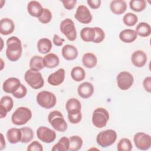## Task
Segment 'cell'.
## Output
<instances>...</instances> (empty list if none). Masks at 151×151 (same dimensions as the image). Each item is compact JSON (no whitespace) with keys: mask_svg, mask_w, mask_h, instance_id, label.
<instances>
[{"mask_svg":"<svg viewBox=\"0 0 151 151\" xmlns=\"http://www.w3.org/2000/svg\"><path fill=\"white\" fill-rule=\"evenodd\" d=\"M1 51H2V48H3V44H4V42H3V40H2V38L1 37Z\"/></svg>","mask_w":151,"mask_h":151,"instance_id":"cell-50","label":"cell"},{"mask_svg":"<svg viewBox=\"0 0 151 151\" xmlns=\"http://www.w3.org/2000/svg\"><path fill=\"white\" fill-rule=\"evenodd\" d=\"M52 14L47 8H44V11L41 15L38 18V21L44 24L49 23L52 19Z\"/></svg>","mask_w":151,"mask_h":151,"instance_id":"cell-38","label":"cell"},{"mask_svg":"<svg viewBox=\"0 0 151 151\" xmlns=\"http://www.w3.org/2000/svg\"><path fill=\"white\" fill-rule=\"evenodd\" d=\"M65 109L68 114H74L81 113V103L76 98H70L66 102Z\"/></svg>","mask_w":151,"mask_h":151,"instance_id":"cell-20","label":"cell"},{"mask_svg":"<svg viewBox=\"0 0 151 151\" xmlns=\"http://www.w3.org/2000/svg\"><path fill=\"white\" fill-rule=\"evenodd\" d=\"M6 143H5V140L4 139V135L2 133H1V150H3L4 148H5Z\"/></svg>","mask_w":151,"mask_h":151,"instance_id":"cell-47","label":"cell"},{"mask_svg":"<svg viewBox=\"0 0 151 151\" xmlns=\"http://www.w3.org/2000/svg\"><path fill=\"white\" fill-rule=\"evenodd\" d=\"M65 41V40L64 38H61L58 35L54 34L52 38V42L55 46L60 47L63 45V42Z\"/></svg>","mask_w":151,"mask_h":151,"instance_id":"cell-46","label":"cell"},{"mask_svg":"<svg viewBox=\"0 0 151 151\" xmlns=\"http://www.w3.org/2000/svg\"><path fill=\"white\" fill-rule=\"evenodd\" d=\"M36 100L38 105L46 109L54 107L57 102L55 96L52 93L46 90L39 92L36 96Z\"/></svg>","mask_w":151,"mask_h":151,"instance_id":"cell-6","label":"cell"},{"mask_svg":"<svg viewBox=\"0 0 151 151\" xmlns=\"http://www.w3.org/2000/svg\"><path fill=\"white\" fill-rule=\"evenodd\" d=\"M65 79V70L59 68L56 71L50 74L48 77V83L53 86H57L63 83Z\"/></svg>","mask_w":151,"mask_h":151,"instance_id":"cell-15","label":"cell"},{"mask_svg":"<svg viewBox=\"0 0 151 151\" xmlns=\"http://www.w3.org/2000/svg\"><path fill=\"white\" fill-rule=\"evenodd\" d=\"M135 31L136 32L137 35L142 37H147L150 35L151 27L148 23L141 22L137 25Z\"/></svg>","mask_w":151,"mask_h":151,"instance_id":"cell-27","label":"cell"},{"mask_svg":"<svg viewBox=\"0 0 151 151\" xmlns=\"http://www.w3.org/2000/svg\"><path fill=\"white\" fill-rule=\"evenodd\" d=\"M61 54L64 59L68 61L75 60L78 54L77 48L71 44H66L61 50Z\"/></svg>","mask_w":151,"mask_h":151,"instance_id":"cell-19","label":"cell"},{"mask_svg":"<svg viewBox=\"0 0 151 151\" xmlns=\"http://www.w3.org/2000/svg\"><path fill=\"white\" fill-rule=\"evenodd\" d=\"M15 29V24L13 21L9 18H4L0 21V33L4 35L12 34Z\"/></svg>","mask_w":151,"mask_h":151,"instance_id":"cell-17","label":"cell"},{"mask_svg":"<svg viewBox=\"0 0 151 151\" xmlns=\"http://www.w3.org/2000/svg\"><path fill=\"white\" fill-rule=\"evenodd\" d=\"M123 23L129 27H132L136 25L138 21L137 16L132 12H128L126 14L123 18Z\"/></svg>","mask_w":151,"mask_h":151,"instance_id":"cell-36","label":"cell"},{"mask_svg":"<svg viewBox=\"0 0 151 151\" xmlns=\"http://www.w3.org/2000/svg\"><path fill=\"white\" fill-rule=\"evenodd\" d=\"M27 93V89L26 87L21 84L20 87L14 93L12 94L13 96L17 99H20L24 97Z\"/></svg>","mask_w":151,"mask_h":151,"instance_id":"cell-40","label":"cell"},{"mask_svg":"<svg viewBox=\"0 0 151 151\" xmlns=\"http://www.w3.org/2000/svg\"><path fill=\"white\" fill-rule=\"evenodd\" d=\"M4 61L2 58H1V70H2L4 68Z\"/></svg>","mask_w":151,"mask_h":151,"instance_id":"cell-49","label":"cell"},{"mask_svg":"<svg viewBox=\"0 0 151 151\" xmlns=\"http://www.w3.org/2000/svg\"><path fill=\"white\" fill-rule=\"evenodd\" d=\"M36 133L38 139L45 143H51L56 138L55 132L46 126H40Z\"/></svg>","mask_w":151,"mask_h":151,"instance_id":"cell-11","label":"cell"},{"mask_svg":"<svg viewBox=\"0 0 151 151\" xmlns=\"http://www.w3.org/2000/svg\"><path fill=\"white\" fill-rule=\"evenodd\" d=\"M129 6L134 12L143 11L146 7V2L145 0H131L129 2Z\"/></svg>","mask_w":151,"mask_h":151,"instance_id":"cell-34","label":"cell"},{"mask_svg":"<svg viewBox=\"0 0 151 151\" xmlns=\"http://www.w3.org/2000/svg\"><path fill=\"white\" fill-rule=\"evenodd\" d=\"M43 63L45 67L54 68L60 64V59L57 55L54 53H48L43 57Z\"/></svg>","mask_w":151,"mask_h":151,"instance_id":"cell-23","label":"cell"},{"mask_svg":"<svg viewBox=\"0 0 151 151\" xmlns=\"http://www.w3.org/2000/svg\"><path fill=\"white\" fill-rule=\"evenodd\" d=\"M21 85L19 79L16 77H9L3 83L2 89L4 92L12 94L20 87Z\"/></svg>","mask_w":151,"mask_h":151,"instance_id":"cell-13","label":"cell"},{"mask_svg":"<svg viewBox=\"0 0 151 151\" xmlns=\"http://www.w3.org/2000/svg\"><path fill=\"white\" fill-rule=\"evenodd\" d=\"M38 51L42 54H48L52 47L51 41L47 38H40L37 44Z\"/></svg>","mask_w":151,"mask_h":151,"instance_id":"cell-25","label":"cell"},{"mask_svg":"<svg viewBox=\"0 0 151 151\" xmlns=\"http://www.w3.org/2000/svg\"><path fill=\"white\" fill-rule=\"evenodd\" d=\"M95 34L94 27H84L80 31V37L84 42H93Z\"/></svg>","mask_w":151,"mask_h":151,"instance_id":"cell-28","label":"cell"},{"mask_svg":"<svg viewBox=\"0 0 151 151\" xmlns=\"http://www.w3.org/2000/svg\"><path fill=\"white\" fill-rule=\"evenodd\" d=\"M14 106L13 99L8 96H3L0 100V107L5 109L8 112L11 111Z\"/></svg>","mask_w":151,"mask_h":151,"instance_id":"cell-37","label":"cell"},{"mask_svg":"<svg viewBox=\"0 0 151 151\" xmlns=\"http://www.w3.org/2000/svg\"><path fill=\"white\" fill-rule=\"evenodd\" d=\"M118 87L123 91L129 89L134 83V77L128 71H122L119 73L116 77Z\"/></svg>","mask_w":151,"mask_h":151,"instance_id":"cell-9","label":"cell"},{"mask_svg":"<svg viewBox=\"0 0 151 151\" xmlns=\"http://www.w3.org/2000/svg\"><path fill=\"white\" fill-rule=\"evenodd\" d=\"M8 111L4 108L0 107V118L3 119L7 115Z\"/></svg>","mask_w":151,"mask_h":151,"instance_id":"cell-48","label":"cell"},{"mask_svg":"<svg viewBox=\"0 0 151 151\" xmlns=\"http://www.w3.org/2000/svg\"><path fill=\"white\" fill-rule=\"evenodd\" d=\"M143 86L147 92H151V77L150 76L145 78L143 81Z\"/></svg>","mask_w":151,"mask_h":151,"instance_id":"cell-44","label":"cell"},{"mask_svg":"<svg viewBox=\"0 0 151 151\" xmlns=\"http://www.w3.org/2000/svg\"><path fill=\"white\" fill-rule=\"evenodd\" d=\"M44 8L42 5L37 1H31L27 4V11L32 17L38 18L42 14Z\"/></svg>","mask_w":151,"mask_h":151,"instance_id":"cell-18","label":"cell"},{"mask_svg":"<svg viewBox=\"0 0 151 151\" xmlns=\"http://www.w3.org/2000/svg\"><path fill=\"white\" fill-rule=\"evenodd\" d=\"M95 30V38L93 42L99 44L105 38V33L103 29L100 27H94Z\"/></svg>","mask_w":151,"mask_h":151,"instance_id":"cell-39","label":"cell"},{"mask_svg":"<svg viewBox=\"0 0 151 151\" xmlns=\"http://www.w3.org/2000/svg\"><path fill=\"white\" fill-rule=\"evenodd\" d=\"M133 141L136 147L142 150H148L151 146V137L143 132H137L133 137Z\"/></svg>","mask_w":151,"mask_h":151,"instance_id":"cell-10","label":"cell"},{"mask_svg":"<svg viewBox=\"0 0 151 151\" xmlns=\"http://www.w3.org/2000/svg\"><path fill=\"white\" fill-rule=\"evenodd\" d=\"M22 42L19 38L12 36L7 39L6 56L10 61H18L22 55Z\"/></svg>","mask_w":151,"mask_h":151,"instance_id":"cell-1","label":"cell"},{"mask_svg":"<svg viewBox=\"0 0 151 151\" xmlns=\"http://www.w3.org/2000/svg\"><path fill=\"white\" fill-rule=\"evenodd\" d=\"M70 146L69 138L63 136L60 139L58 142L55 144L51 149L52 151H67Z\"/></svg>","mask_w":151,"mask_h":151,"instance_id":"cell-32","label":"cell"},{"mask_svg":"<svg viewBox=\"0 0 151 151\" xmlns=\"http://www.w3.org/2000/svg\"><path fill=\"white\" fill-rule=\"evenodd\" d=\"M27 149L28 151H42L43 147L39 142L34 140L28 145Z\"/></svg>","mask_w":151,"mask_h":151,"instance_id":"cell-41","label":"cell"},{"mask_svg":"<svg viewBox=\"0 0 151 151\" xmlns=\"http://www.w3.org/2000/svg\"><path fill=\"white\" fill-rule=\"evenodd\" d=\"M60 30L70 41L77 38V31L74 21L70 18H65L60 24Z\"/></svg>","mask_w":151,"mask_h":151,"instance_id":"cell-8","label":"cell"},{"mask_svg":"<svg viewBox=\"0 0 151 151\" xmlns=\"http://www.w3.org/2000/svg\"><path fill=\"white\" fill-rule=\"evenodd\" d=\"M29 66L30 69L40 71L45 67L43 63V58L40 55H34L31 57L29 61Z\"/></svg>","mask_w":151,"mask_h":151,"instance_id":"cell-30","label":"cell"},{"mask_svg":"<svg viewBox=\"0 0 151 151\" xmlns=\"http://www.w3.org/2000/svg\"><path fill=\"white\" fill-rule=\"evenodd\" d=\"M132 148V143L130 140L127 138L121 139L117 146V149L118 151H130Z\"/></svg>","mask_w":151,"mask_h":151,"instance_id":"cell-35","label":"cell"},{"mask_svg":"<svg viewBox=\"0 0 151 151\" xmlns=\"http://www.w3.org/2000/svg\"><path fill=\"white\" fill-rule=\"evenodd\" d=\"M74 17L78 21L84 24L90 23L93 19L90 10L84 5H80L77 7Z\"/></svg>","mask_w":151,"mask_h":151,"instance_id":"cell-12","label":"cell"},{"mask_svg":"<svg viewBox=\"0 0 151 151\" xmlns=\"http://www.w3.org/2000/svg\"><path fill=\"white\" fill-rule=\"evenodd\" d=\"M71 77L75 81L80 82L86 77V72L83 68L80 66H76L73 67L71 71Z\"/></svg>","mask_w":151,"mask_h":151,"instance_id":"cell-31","label":"cell"},{"mask_svg":"<svg viewBox=\"0 0 151 151\" xmlns=\"http://www.w3.org/2000/svg\"><path fill=\"white\" fill-rule=\"evenodd\" d=\"M77 93L83 99L90 98L94 93V86L90 82H83L78 86Z\"/></svg>","mask_w":151,"mask_h":151,"instance_id":"cell-16","label":"cell"},{"mask_svg":"<svg viewBox=\"0 0 151 151\" xmlns=\"http://www.w3.org/2000/svg\"><path fill=\"white\" fill-rule=\"evenodd\" d=\"M110 9L115 15H121L125 12L127 4L123 0H113L110 4Z\"/></svg>","mask_w":151,"mask_h":151,"instance_id":"cell-21","label":"cell"},{"mask_svg":"<svg viewBox=\"0 0 151 151\" xmlns=\"http://www.w3.org/2000/svg\"><path fill=\"white\" fill-rule=\"evenodd\" d=\"M109 118V113L106 109L98 107L93 112L92 123L96 127L101 129L107 125Z\"/></svg>","mask_w":151,"mask_h":151,"instance_id":"cell-7","label":"cell"},{"mask_svg":"<svg viewBox=\"0 0 151 151\" xmlns=\"http://www.w3.org/2000/svg\"><path fill=\"white\" fill-rule=\"evenodd\" d=\"M147 57L146 54L142 50H136L131 55V61L134 66L140 68L146 64Z\"/></svg>","mask_w":151,"mask_h":151,"instance_id":"cell-14","label":"cell"},{"mask_svg":"<svg viewBox=\"0 0 151 151\" xmlns=\"http://www.w3.org/2000/svg\"><path fill=\"white\" fill-rule=\"evenodd\" d=\"M64 7L67 10H71L77 4L76 0H64L61 1Z\"/></svg>","mask_w":151,"mask_h":151,"instance_id":"cell-43","label":"cell"},{"mask_svg":"<svg viewBox=\"0 0 151 151\" xmlns=\"http://www.w3.org/2000/svg\"><path fill=\"white\" fill-rule=\"evenodd\" d=\"M48 120L53 129L58 132H64L67 129L68 124L63 115L58 110L51 111L48 116Z\"/></svg>","mask_w":151,"mask_h":151,"instance_id":"cell-3","label":"cell"},{"mask_svg":"<svg viewBox=\"0 0 151 151\" xmlns=\"http://www.w3.org/2000/svg\"><path fill=\"white\" fill-rule=\"evenodd\" d=\"M22 132V137L21 142L22 143H28L34 138V133L32 129L29 127L25 126L20 129Z\"/></svg>","mask_w":151,"mask_h":151,"instance_id":"cell-33","label":"cell"},{"mask_svg":"<svg viewBox=\"0 0 151 151\" xmlns=\"http://www.w3.org/2000/svg\"><path fill=\"white\" fill-rule=\"evenodd\" d=\"M22 132L20 129L11 128L6 132V138L8 141L11 144H16L21 142Z\"/></svg>","mask_w":151,"mask_h":151,"instance_id":"cell-24","label":"cell"},{"mask_svg":"<svg viewBox=\"0 0 151 151\" xmlns=\"http://www.w3.org/2000/svg\"><path fill=\"white\" fill-rule=\"evenodd\" d=\"M68 119L69 122L72 124H77L81 122L82 119V114L81 112L78 114H68Z\"/></svg>","mask_w":151,"mask_h":151,"instance_id":"cell-42","label":"cell"},{"mask_svg":"<svg viewBox=\"0 0 151 151\" xmlns=\"http://www.w3.org/2000/svg\"><path fill=\"white\" fill-rule=\"evenodd\" d=\"M82 63L84 67L88 68H92L96 66L97 64V58L92 52H86L82 57Z\"/></svg>","mask_w":151,"mask_h":151,"instance_id":"cell-26","label":"cell"},{"mask_svg":"<svg viewBox=\"0 0 151 151\" xmlns=\"http://www.w3.org/2000/svg\"><path fill=\"white\" fill-rule=\"evenodd\" d=\"M24 79L31 88L35 90L42 88L44 84V80L41 73L35 70H27L24 74Z\"/></svg>","mask_w":151,"mask_h":151,"instance_id":"cell-2","label":"cell"},{"mask_svg":"<svg viewBox=\"0 0 151 151\" xmlns=\"http://www.w3.org/2000/svg\"><path fill=\"white\" fill-rule=\"evenodd\" d=\"M87 2L91 8L96 9L100 6L101 1L100 0H87Z\"/></svg>","mask_w":151,"mask_h":151,"instance_id":"cell-45","label":"cell"},{"mask_svg":"<svg viewBox=\"0 0 151 151\" xmlns=\"http://www.w3.org/2000/svg\"><path fill=\"white\" fill-rule=\"evenodd\" d=\"M117 137V133L113 129H107L101 131L96 137L97 144L102 147H107L112 145Z\"/></svg>","mask_w":151,"mask_h":151,"instance_id":"cell-5","label":"cell"},{"mask_svg":"<svg viewBox=\"0 0 151 151\" xmlns=\"http://www.w3.org/2000/svg\"><path fill=\"white\" fill-rule=\"evenodd\" d=\"M69 141V151H78L83 146V140L82 138L79 136L74 135L70 137Z\"/></svg>","mask_w":151,"mask_h":151,"instance_id":"cell-29","label":"cell"},{"mask_svg":"<svg viewBox=\"0 0 151 151\" xmlns=\"http://www.w3.org/2000/svg\"><path fill=\"white\" fill-rule=\"evenodd\" d=\"M32 117L31 110L26 107H19L13 113L11 116V121L17 126H21L26 124Z\"/></svg>","mask_w":151,"mask_h":151,"instance_id":"cell-4","label":"cell"},{"mask_svg":"<svg viewBox=\"0 0 151 151\" xmlns=\"http://www.w3.org/2000/svg\"><path fill=\"white\" fill-rule=\"evenodd\" d=\"M137 37L135 30L132 29H124L119 33L120 40L125 43H131L134 41Z\"/></svg>","mask_w":151,"mask_h":151,"instance_id":"cell-22","label":"cell"}]
</instances>
